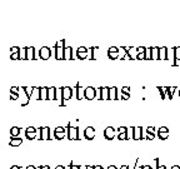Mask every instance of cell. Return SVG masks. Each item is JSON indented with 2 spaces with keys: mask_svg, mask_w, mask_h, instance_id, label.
<instances>
[{
  "mask_svg": "<svg viewBox=\"0 0 180 169\" xmlns=\"http://www.w3.org/2000/svg\"><path fill=\"white\" fill-rule=\"evenodd\" d=\"M55 169H67V168H65L64 165H58V167H56Z\"/></svg>",
  "mask_w": 180,
  "mask_h": 169,
  "instance_id": "obj_53",
  "label": "cell"
},
{
  "mask_svg": "<svg viewBox=\"0 0 180 169\" xmlns=\"http://www.w3.org/2000/svg\"><path fill=\"white\" fill-rule=\"evenodd\" d=\"M25 169H38V168H37V167H34V165H28Z\"/></svg>",
  "mask_w": 180,
  "mask_h": 169,
  "instance_id": "obj_50",
  "label": "cell"
},
{
  "mask_svg": "<svg viewBox=\"0 0 180 169\" xmlns=\"http://www.w3.org/2000/svg\"><path fill=\"white\" fill-rule=\"evenodd\" d=\"M128 132H129V130H128L127 126H120V128L116 129V133H118V134H123V133H128Z\"/></svg>",
  "mask_w": 180,
  "mask_h": 169,
  "instance_id": "obj_35",
  "label": "cell"
},
{
  "mask_svg": "<svg viewBox=\"0 0 180 169\" xmlns=\"http://www.w3.org/2000/svg\"><path fill=\"white\" fill-rule=\"evenodd\" d=\"M84 93H85V89H81L80 83H76V85H75V95H76V99H78V100H81L83 96H84Z\"/></svg>",
  "mask_w": 180,
  "mask_h": 169,
  "instance_id": "obj_15",
  "label": "cell"
},
{
  "mask_svg": "<svg viewBox=\"0 0 180 169\" xmlns=\"http://www.w3.org/2000/svg\"><path fill=\"white\" fill-rule=\"evenodd\" d=\"M157 133H170V132H169V128H168V126H160V128H158Z\"/></svg>",
  "mask_w": 180,
  "mask_h": 169,
  "instance_id": "obj_36",
  "label": "cell"
},
{
  "mask_svg": "<svg viewBox=\"0 0 180 169\" xmlns=\"http://www.w3.org/2000/svg\"><path fill=\"white\" fill-rule=\"evenodd\" d=\"M160 168V163H159V158L155 159V169H159Z\"/></svg>",
  "mask_w": 180,
  "mask_h": 169,
  "instance_id": "obj_47",
  "label": "cell"
},
{
  "mask_svg": "<svg viewBox=\"0 0 180 169\" xmlns=\"http://www.w3.org/2000/svg\"><path fill=\"white\" fill-rule=\"evenodd\" d=\"M118 139L119 140H128L129 139V132L123 133V134H118Z\"/></svg>",
  "mask_w": 180,
  "mask_h": 169,
  "instance_id": "obj_28",
  "label": "cell"
},
{
  "mask_svg": "<svg viewBox=\"0 0 180 169\" xmlns=\"http://www.w3.org/2000/svg\"><path fill=\"white\" fill-rule=\"evenodd\" d=\"M155 132H158V129L154 128V126H148L146 128V134H155Z\"/></svg>",
  "mask_w": 180,
  "mask_h": 169,
  "instance_id": "obj_34",
  "label": "cell"
},
{
  "mask_svg": "<svg viewBox=\"0 0 180 169\" xmlns=\"http://www.w3.org/2000/svg\"><path fill=\"white\" fill-rule=\"evenodd\" d=\"M67 137L69 140H79V128L78 126L70 125V123L67 125Z\"/></svg>",
  "mask_w": 180,
  "mask_h": 169,
  "instance_id": "obj_3",
  "label": "cell"
},
{
  "mask_svg": "<svg viewBox=\"0 0 180 169\" xmlns=\"http://www.w3.org/2000/svg\"><path fill=\"white\" fill-rule=\"evenodd\" d=\"M76 58H78V59H81V60L86 59V58H88V53H78V51H76Z\"/></svg>",
  "mask_w": 180,
  "mask_h": 169,
  "instance_id": "obj_33",
  "label": "cell"
},
{
  "mask_svg": "<svg viewBox=\"0 0 180 169\" xmlns=\"http://www.w3.org/2000/svg\"><path fill=\"white\" fill-rule=\"evenodd\" d=\"M98 49V46H93L90 48V59L91 60H95V50Z\"/></svg>",
  "mask_w": 180,
  "mask_h": 169,
  "instance_id": "obj_32",
  "label": "cell"
},
{
  "mask_svg": "<svg viewBox=\"0 0 180 169\" xmlns=\"http://www.w3.org/2000/svg\"><path fill=\"white\" fill-rule=\"evenodd\" d=\"M135 59L138 60H145V53H140V54H136Z\"/></svg>",
  "mask_w": 180,
  "mask_h": 169,
  "instance_id": "obj_40",
  "label": "cell"
},
{
  "mask_svg": "<svg viewBox=\"0 0 180 169\" xmlns=\"http://www.w3.org/2000/svg\"><path fill=\"white\" fill-rule=\"evenodd\" d=\"M173 57H174V63H173V65H174V66L179 65V62H180V46L173 48Z\"/></svg>",
  "mask_w": 180,
  "mask_h": 169,
  "instance_id": "obj_13",
  "label": "cell"
},
{
  "mask_svg": "<svg viewBox=\"0 0 180 169\" xmlns=\"http://www.w3.org/2000/svg\"><path fill=\"white\" fill-rule=\"evenodd\" d=\"M10 59H11V60L20 59V51H19V53H13V54H10Z\"/></svg>",
  "mask_w": 180,
  "mask_h": 169,
  "instance_id": "obj_37",
  "label": "cell"
},
{
  "mask_svg": "<svg viewBox=\"0 0 180 169\" xmlns=\"http://www.w3.org/2000/svg\"><path fill=\"white\" fill-rule=\"evenodd\" d=\"M170 133H158V137H159V139L161 140H166L168 139V137H169Z\"/></svg>",
  "mask_w": 180,
  "mask_h": 169,
  "instance_id": "obj_31",
  "label": "cell"
},
{
  "mask_svg": "<svg viewBox=\"0 0 180 169\" xmlns=\"http://www.w3.org/2000/svg\"><path fill=\"white\" fill-rule=\"evenodd\" d=\"M20 135V128L19 126H13L10 128V137L11 138H18Z\"/></svg>",
  "mask_w": 180,
  "mask_h": 169,
  "instance_id": "obj_22",
  "label": "cell"
},
{
  "mask_svg": "<svg viewBox=\"0 0 180 169\" xmlns=\"http://www.w3.org/2000/svg\"><path fill=\"white\" fill-rule=\"evenodd\" d=\"M76 51H78V53H89V50H88L86 46H79V48L76 49Z\"/></svg>",
  "mask_w": 180,
  "mask_h": 169,
  "instance_id": "obj_39",
  "label": "cell"
},
{
  "mask_svg": "<svg viewBox=\"0 0 180 169\" xmlns=\"http://www.w3.org/2000/svg\"><path fill=\"white\" fill-rule=\"evenodd\" d=\"M49 89L48 87L38 88V100H49Z\"/></svg>",
  "mask_w": 180,
  "mask_h": 169,
  "instance_id": "obj_5",
  "label": "cell"
},
{
  "mask_svg": "<svg viewBox=\"0 0 180 169\" xmlns=\"http://www.w3.org/2000/svg\"><path fill=\"white\" fill-rule=\"evenodd\" d=\"M155 138V134H146L145 135V139H148V140H153Z\"/></svg>",
  "mask_w": 180,
  "mask_h": 169,
  "instance_id": "obj_46",
  "label": "cell"
},
{
  "mask_svg": "<svg viewBox=\"0 0 180 169\" xmlns=\"http://www.w3.org/2000/svg\"><path fill=\"white\" fill-rule=\"evenodd\" d=\"M38 139L44 140V139H51L50 138V128L49 126H43V128L39 129V138Z\"/></svg>",
  "mask_w": 180,
  "mask_h": 169,
  "instance_id": "obj_7",
  "label": "cell"
},
{
  "mask_svg": "<svg viewBox=\"0 0 180 169\" xmlns=\"http://www.w3.org/2000/svg\"><path fill=\"white\" fill-rule=\"evenodd\" d=\"M38 169H50V167L49 165H40Z\"/></svg>",
  "mask_w": 180,
  "mask_h": 169,
  "instance_id": "obj_49",
  "label": "cell"
},
{
  "mask_svg": "<svg viewBox=\"0 0 180 169\" xmlns=\"http://www.w3.org/2000/svg\"><path fill=\"white\" fill-rule=\"evenodd\" d=\"M54 49H55V58L58 60H64V51H65V39L58 41L54 45Z\"/></svg>",
  "mask_w": 180,
  "mask_h": 169,
  "instance_id": "obj_2",
  "label": "cell"
},
{
  "mask_svg": "<svg viewBox=\"0 0 180 169\" xmlns=\"http://www.w3.org/2000/svg\"><path fill=\"white\" fill-rule=\"evenodd\" d=\"M159 169H168V168H166L165 165H160V168H159Z\"/></svg>",
  "mask_w": 180,
  "mask_h": 169,
  "instance_id": "obj_56",
  "label": "cell"
},
{
  "mask_svg": "<svg viewBox=\"0 0 180 169\" xmlns=\"http://www.w3.org/2000/svg\"><path fill=\"white\" fill-rule=\"evenodd\" d=\"M179 93H180V90H179Z\"/></svg>",
  "mask_w": 180,
  "mask_h": 169,
  "instance_id": "obj_58",
  "label": "cell"
},
{
  "mask_svg": "<svg viewBox=\"0 0 180 169\" xmlns=\"http://www.w3.org/2000/svg\"><path fill=\"white\" fill-rule=\"evenodd\" d=\"M160 59H163V60L170 59L169 58V48H166V46L160 48V50H159V60Z\"/></svg>",
  "mask_w": 180,
  "mask_h": 169,
  "instance_id": "obj_14",
  "label": "cell"
},
{
  "mask_svg": "<svg viewBox=\"0 0 180 169\" xmlns=\"http://www.w3.org/2000/svg\"><path fill=\"white\" fill-rule=\"evenodd\" d=\"M73 93H74L73 92V88H70V87L61 88V94H60V105H61V107L67 105V101L71 99Z\"/></svg>",
  "mask_w": 180,
  "mask_h": 169,
  "instance_id": "obj_1",
  "label": "cell"
},
{
  "mask_svg": "<svg viewBox=\"0 0 180 169\" xmlns=\"http://www.w3.org/2000/svg\"><path fill=\"white\" fill-rule=\"evenodd\" d=\"M23 144V139L21 138H11L10 139V142H9V145L10 147H19V145H21Z\"/></svg>",
  "mask_w": 180,
  "mask_h": 169,
  "instance_id": "obj_19",
  "label": "cell"
},
{
  "mask_svg": "<svg viewBox=\"0 0 180 169\" xmlns=\"http://www.w3.org/2000/svg\"><path fill=\"white\" fill-rule=\"evenodd\" d=\"M106 169H118V168H116L115 165H109V167H108Z\"/></svg>",
  "mask_w": 180,
  "mask_h": 169,
  "instance_id": "obj_52",
  "label": "cell"
},
{
  "mask_svg": "<svg viewBox=\"0 0 180 169\" xmlns=\"http://www.w3.org/2000/svg\"><path fill=\"white\" fill-rule=\"evenodd\" d=\"M37 135H38V132H30V130H25V138L26 139H29V140H33V139H35L37 138Z\"/></svg>",
  "mask_w": 180,
  "mask_h": 169,
  "instance_id": "obj_23",
  "label": "cell"
},
{
  "mask_svg": "<svg viewBox=\"0 0 180 169\" xmlns=\"http://www.w3.org/2000/svg\"><path fill=\"white\" fill-rule=\"evenodd\" d=\"M26 53H28L26 46H25V48H21V49H20V59L26 60Z\"/></svg>",
  "mask_w": 180,
  "mask_h": 169,
  "instance_id": "obj_26",
  "label": "cell"
},
{
  "mask_svg": "<svg viewBox=\"0 0 180 169\" xmlns=\"http://www.w3.org/2000/svg\"><path fill=\"white\" fill-rule=\"evenodd\" d=\"M179 98H180V93H179Z\"/></svg>",
  "mask_w": 180,
  "mask_h": 169,
  "instance_id": "obj_57",
  "label": "cell"
},
{
  "mask_svg": "<svg viewBox=\"0 0 180 169\" xmlns=\"http://www.w3.org/2000/svg\"><path fill=\"white\" fill-rule=\"evenodd\" d=\"M170 169H180V165H173Z\"/></svg>",
  "mask_w": 180,
  "mask_h": 169,
  "instance_id": "obj_54",
  "label": "cell"
},
{
  "mask_svg": "<svg viewBox=\"0 0 180 169\" xmlns=\"http://www.w3.org/2000/svg\"><path fill=\"white\" fill-rule=\"evenodd\" d=\"M145 60H153V48H146V50H145Z\"/></svg>",
  "mask_w": 180,
  "mask_h": 169,
  "instance_id": "obj_25",
  "label": "cell"
},
{
  "mask_svg": "<svg viewBox=\"0 0 180 169\" xmlns=\"http://www.w3.org/2000/svg\"><path fill=\"white\" fill-rule=\"evenodd\" d=\"M65 135H67V132H58L56 129H54V138H55V139L61 140Z\"/></svg>",
  "mask_w": 180,
  "mask_h": 169,
  "instance_id": "obj_24",
  "label": "cell"
},
{
  "mask_svg": "<svg viewBox=\"0 0 180 169\" xmlns=\"http://www.w3.org/2000/svg\"><path fill=\"white\" fill-rule=\"evenodd\" d=\"M98 96V89L94 87H88L85 88V93H84V98L88 100H93Z\"/></svg>",
  "mask_w": 180,
  "mask_h": 169,
  "instance_id": "obj_4",
  "label": "cell"
},
{
  "mask_svg": "<svg viewBox=\"0 0 180 169\" xmlns=\"http://www.w3.org/2000/svg\"><path fill=\"white\" fill-rule=\"evenodd\" d=\"M120 57V53H108V58L111 59V60H115Z\"/></svg>",
  "mask_w": 180,
  "mask_h": 169,
  "instance_id": "obj_30",
  "label": "cell"
},
{
  "mask_svg": "<svg viewBox=\"0 0 180 169\" xmlns=\"http://www.w3.org/2000/svg\"><path fill=\"white\" fill-rule=\"evenodd\" d=\"M10 92H13V93H16V94H20L21 93V90L18 88V87H11L10 88Z\"/></svg>",
  "mask_w": 180,
  "mask_h": 169,
  "instance_id": "obj_42",
  "label": "cell"
},
{
  "mask_svg": "<svg viewBox=\"0 0 180 169\" xmlns=\"http://www.w3.org/2000/svg\"><path fill=\"white\" fill-rule=\"evenodd\" d=\"M176 87H165V92H166V96L169 99H173V96H174V94H175V92H176Z\"/></svg>",
  "mask_w": 180,
  "mask_h": 169,
  "instance_id": "obj_18",
  "label": "cell"
},
{
  "mask_svg": "<svg viewBox=\"0 0 180 169\" xmlns=\"http://www.w3.org/2000/svg\"><path fill=\"white\" fill-rule=\"evenodd\" d=\"M95 135H97V132H95V129L93 128V126H86L85 130H84V138L88 140H93Z\"/></svg>",
  "mask_w": 180,
  "mask_h": 169,
  "instance_id": "obj_10",
  "label": "cell"
},
{
  "mask_svg": "<svg viewBox=\"0 0 180 169\" xmlns=\"http://www.w3.org/2000/svg\"><path fill=\"white\" fill-rule=\"evenodd\" d=\"M158 92H159V94H160V98H161V99H165V96H166L165 87H164V88H161V87H158Z\"/></svg>",
  "mask_w": 180,
  "mask_h": 169,
  "instance_id": "obj_27",
  "label": "cell"
},
{
  "mask_svg": "<svg viewBox=\"0 0 180 169\" xmlns=\"http://www.w3.org/2000/svg\"><path fill=\"white\" fill-rule=\"evenodd\" d=\"M120 95H121V99L123 100H128L130 98V94H125V93H121V92H120Z\"/></svg>",
  "mask_w": 180,
  "mask_h": 169,
  "instance_id": "obj_45",
  "label": "cell"
},
{
  "mask_svg": "<svg viewBox=\"0 0 180 169\" xmlns=\"http://www.w3.org/2000/svg\"><path fill=\"white\" fill-rule=\"evenodd\" d=\"M28 49V53H26V59H31V60H35L37 59V50H35L34 46H26Z\"/></svg>",
  "mask_w": 180,
  "mask_h": 169,
  "instance_id": "obj_16",
  "label": "cell"
},
{
  "mask_svg": "<svg viewBox=\"0 0 180 169\" xmlns=\"http://www.w3.org/2000/svg\"><path fill=\"white\" fill-rule=\"evenodd\" d=\"M133 139L134 140L144 139V138H143V128H141V126H135V128H133Z\"/></svg>",
  "mask_w": 180,
  "mask_h": 169,
  "instance_id": "obj_12",
  "label": "cell"
},
{
  "mask_svg": "<svg viewBox=\"0 0 180 169\" xmlns=\"http://www.w3.org/2000/svg\"><path fill=\"white\" fill-rule=\"evenodd\" d=\"M110 99H114V100H118V99H120V98H119V88H116V87L110 88L109 100H110Z\"/></svg>",
  "mask_w": 180,
  "mask_h": 169,
  "instance_id": "obj_17",
  "label": "cell"
},
{
  "mask_svg": "<svg viewBox=\"0 0 180 169\" xmlns=\"http://www.w3.org/2000/svg\"><path fill=\"white\" fill-rule=\"evenodd\" d=\"M120 51V49L118 46H110L109 49H108V53H119Z\"/></svg>",
  "mask_w": 180,
  "mask_h": 169,
  "instance_id": "obj_38",
  "label": "cell"
},
{
  "mask_svg": "<svg viewBox=\"0 0 180 169\" xmlns=\"http://www.w3.org/2000/svg\"><path fill=\"white\" fill-rule=\"evenodd\" d=\"M145 50H146V48H145V46H139V48H136V54L145 53Z\"/></svg>",
  "mask_w": 180,
  "mask_h": 169,
  "instance_id": "obj_43",
  "label": "cell"
},
{
  "mask_svg": "<svg viewBox=\"0 0 180 169\" xmlns=\"http://www.w3.org/2000/svg\"><path fill=\"white\" fill-rule=\"evenodd\" d=\"M109 94H110V88L108 87H103V88H99L98 89V96H99V100H105V99H109Z\"/></svg>",
  "mask_w": 180,
  "mask_h": 169,
  "instance_id": "obj_8",
  "label": "cell"
},
{
  "mask_svg": "<svg viewBox=\"0 0 180 169\" xmlns=\"http://www.w3.org/2000/svg\"><path fill=\"white\" fill-rule=\"evenodd\" d=\"M93 169H104V168L101 167V165H94V167H93Z\"/></svg>",
  "mask_w": 180,
  "mask_h": 169,
  "instance_id": "obj_51",
  "label": "cell"
},
{
  "mask_svg": "<svg viewBox=\"0 0 180 169\" xmlns=\"http://www.w3.org/2000/svg\"><path fill=\"white\" fill-rule=\"evenodd\" d=\"M115 134H116V129L113 128V126H108L104 130V138L106 140H113L115 138Z\"/></svg>",
  "mask_w": 180,
  "mask_h": 169,
  "instance_id": "obj_9",
  "label": "cell"
},
{
  "mask_svg": "<svg viewBox=\"0 0 180 169\" xmlns=\"http://www.w3.org/2000/svg\"><path fill=\"white\" fill-rule=\"evenodd\" d=\"M23 90H24V93H25L26 94V96H28V98L30 99V98H31V95H33V93L35 92V89H38V88H35V87H23L21 88Z\"/></svg>",
  "mask_w": 180,
  "mask_h": 169,
  "instance_id": "obj_21",
  "label": "cell"
},
{
  "mask_svg": "<svg viewBox=\"0 0 180 169\" xmlns=\"http://www.w3.org/2000/svg\"><path fill=\"white\" fill-rule=\"evenodd\" d=\"M10 169H20V167H19V165H13Z\"/></svg>",
  "mask_w": 180,
  "mask_h": 169,
  "instance_id": "obj_55",
  "label": "cell"
},
{
  "mask_svg": "<svg viewBox=\"0 0 180 169\" xmlns=\"http://www.w3.org/2000/svg\"><path fill=\"white\" fill-rule=\"evenodd\" d=\"M38 54H39V58L40 59L48 60L51 57V49H50L49 46H43V48H40V50L38 51Z\"/></svg>",
  "mask_w": 180,
  "mask_h": 169,
  "instance_id": "obj_6",
  "label": "cell"
},
{
  "mask_svg": "<svg viewBox=\"0 0 180 169\" xmlns=\"http://www.w3.org/2000/svg\"><path fill=\"white\" fill-rule=\"evenodd\" d=\"M10 98L13 99V100H16V99H19V98H20V94H16V93L10 92Z\"/></svg>",
  "mask_w": 180,
  "mask_h": 169,
  "instance_id": "obj_41",
  "label": "cell"
},
{
  "mask_svg": "<svg viewBox=\"0 0 180 169\" xmlns=\"http://www.w3.org/2000/svg\"><path fill=\"white\" fill-rule=\"evenodd\" d=\"M120 92H121V93H125V94H130V88H129V87H123Z\"/></svg>",
  "mask_w": 180,
  "mask_h": 169,
  "instance_id": "obj_44",
  "label": "cell"
},
{
  "mask_svg": "<svg viewBox=\"0 0 180 169\" xmlns=\"http://www.w3.org/2000/svg\"><path fill=\"white\" fill-rule=\"evenodd\" d=\"M159 50H160V48H158V46L153 48V59H159Z\"/></svg>",
  "mask_w": 180,
  "mask_h": 169,
  "instance_id": "obj_29",
  "label": "cell"
},
{
  "mask_svg": "<svg viewBox=\"0 0 180 169\" xmlns=\"http://www.w3.org/2000/svg\"><path fill=\"white\" fill-rule=\"evenodd\" d=\"M64 59H74L73 58V48L71 46H65V51H64Z\"/></svg>",
  "mask_w": 180,
  "mask_h": 169,
  "instance_id": "obj_20",
  "label": "cell"
},
{
  "mask_svg": "<svg viewBox=\"0 0 180 169\" xmlns=\"http://www.w3.org/2000/svg\"><path fill=\"white\" fill-rule=\"evenodd\" d=\"M140 168H141V169H153V167H151V165H148V164H145V165H141Z\"/></svg>",
  "mask_w": 180,
  "mask_h": 169,
  "instance_id": "obj_48",
  "label": "cell"
},
{
  "mask_svg": "<svg viewBox=\"0 0 180 169\" xmlns=\"http://www.w3.org/2000/svg\"><path fill=\"white\" fill-rule=\"evenodd\" d=\"M59 94H61V89H58V88H55V87H51L50 89H49V100L51 99V100H56V99H59Z\"/></svg>",
  "mask_w": 180,
  "mask_h": 169,
  "instance_id": "obj_11",
  "label": "cell"
}]
</instances>
